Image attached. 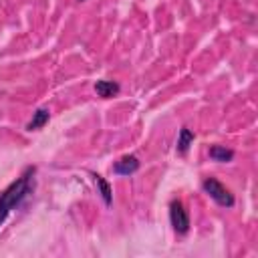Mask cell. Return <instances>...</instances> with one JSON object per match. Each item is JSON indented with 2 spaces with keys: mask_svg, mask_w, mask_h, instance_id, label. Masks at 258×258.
Returning a JSON list of instances; mask_svg holds the SVG:
<instances>
[{
  "mask_svg": "<svg viewBox=\"0 0 258 258\" xmlns=\"http://www.w3.org/2000/svg\"><path fill=\"white\" fill-rule=\"evenodd\" d=\"M34 173H36V167H26L24 173L16 181H12L0 194V226L4 224L8 214L14 208H18L22 204V200L32 191V187H34Z\"/></svg>",
  "mask_w": 258,
  "mask_h": 258,
  "instance_id": "obj_1",
  "label": "cell"
},
{
  "mask_svg": "<svg viewBox=\"0 0 258 258\" xmlns=\"http://www.w3.org/2000/svg\"><path fill=\"white\" fill-rule=\"evenodd\" d=\"M113 173H117V175H131V173H135L137 169H139V159L135 157V155H123L121 159H117L115 163H113Z\"/></svg>",
  "mask_w": 258,
  "mask_h": 258,
  "instance_id": "obj_4",
  "label": "cell"
},
{
  "mask_svg": "<svg viewBox=\"0 0 258 258\" xmlns=\"http://www.w3.org/2000/svg\"><path fill=\"white\" fill-rule=\"evenodd\" d=\"M81 2H83V0H81Z\"/></svg>",
  "mask_w": 258,
  "mask_h": 258,
  "instance_id": "obj_10",
  "label": "cell"
},
{
  "mask_svg": "<svg viewBox=\"0 0 258 258\" xmlns=\"http://www.w3.org/2000/svg\"><path fill=\"white\" fill-rule=\"evenodd\" d=\"M208 155H210V159L220 161V163H228V161L234 159V151L228 149V147H224V145H212L208 149Z\"/></svg>",
  "mask_w": 258,
  "mask_h": 258,
  "instance_id": "obj_7",
  "label": "cell"
},
{
  "mask_svg": "<svg viewBox=\"0 0 258 258\" xmlns=\"http://www.w3.org/2000/svg\"><path fill=\"white\" fill-rule=\"evenodd\" d=\"M191 143H194V131L187 129V127H181V129H179V135H177V145H175L177 153H179V155H185Z\"/></svg>",
  "mask_w": 258,
  "mask_h": 258,
  "instance_id": "obj_8",
  "label": "cell"
},
{
  "mask_svg": "<svg viewBox=\"0 0 258 258\" xmlns=\"http://www.w3.org/2000/svg\"><path fill=\"white\" fill-rule=\"evenodd\" d=\"M169 222L177 234L183 236L189 232V216H187V210L183 208V204L179 200H173L169 204Z\"/></svg>",
  "mask_w": 258,
  "mask_h": 258,
  "instance_id": "obj_3",
  "label": "cell"
},
{
  "mask_svg": "<svg viewBox=\"0 0 258 258\" xmlns=\"http://www.w3.org/2000/svg\"><path fill=\"white\" fill-rule=\"evenodd\" d=\"M48 119H50V111H48L46 107H40V109H36V111L32 113V119L28 121L26 129H28V131H38V129H42V127L48 123Z\"/></svg>",
  "mask_w": 258,
  "mask_h": 258,
  "instance_id": "obj_5",
  "label": "cell"
},
{
  "mask_svg": "<svg viewBox=\"0 0 258 258\" xmlns=\"http://www.w3.org/2000/svg\"><path fill=\"white\" fill-rule=\"evenodd\" d=\"M202 189H204L218 206H222V208H232V206L236 204L234 194H232L222 181H218L216 177H206V179L202 181Z\"/></svg>",
  "mask_w": 258,
  "mask_h": 258,
  "instance_id": "obj_2",
  "label": "cell"
},
{
  "mask_svg": "<svg viewBox=\"0 0 258 258\" xmlns=\"http://www.w3.org/2000/svg\"><path fill=\"white\" fill-rule=\"evenodd\" d=\"M119 91H121V87H119V83H115V81H97V83H95V93H97L99 97H103V99L115 97Z\"/></svg>",
  "mask_w": 258,
  "mask_h": 258,
  "instance_id": "obj_6",
  "label": "cell"
},
{
  "mask_svg": "<svg viewBox=\"0 0 258 258\" xmlns=\"http://www.w3.org/2000/svg\"><path fill=\"white\" fill-rule=\"evenodd\" d=\"M93 177H95V183H97V187H99V194H101L105 206H111V204H113V191H111L109 181H107L103 175H99V173H93Z\"/></svg>",
  "mask_w": 258,
  "mask_h": 258,
  "instance_id": "obj_9",
  "label": "cell"
}]
</instances>
